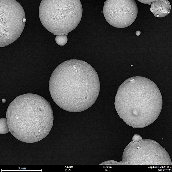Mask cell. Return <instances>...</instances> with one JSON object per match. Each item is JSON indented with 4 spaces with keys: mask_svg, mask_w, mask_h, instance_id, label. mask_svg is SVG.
Instances as JSON below:
<instances>
[{
    "mask_svg": "<svg viewBox=\"0 0 172 172\" xmlns=\"http://www.w3.org/2000/svg\"><path fill=\"white\" fill-rule=\"evenodd\" d=\"M50 95L55 103L67 111L78 112L95 102L100 89L97 74L87 62L71 59L59 65L51 76Z\"/></svg>",
    "mask_w": 172,
    "mask_h": 172,
    "instance_id": "cell-1",
    "label": "cell"
},
{
    "mask_svg": "<svg viewBox=\"0 0 172 172\" xmlns=\"http://www.w3.org/2000/svg\"><path fill=\"white\" fill-rule=\"evenodd\" d=\"M53 118L50 103L32 93L17 97L6 112L10 132L17 139L28 143L36 142L46 137L52 127Z\"/></svg>",
    "mask_w": 172,
    "mask_h": 172,
    "instance_id": "cell-2",
    "label": "cell"
},
{
    "mask_svg": "<svg viewBox=\"0 0 172 172\" xmlns=\"http://www.w3.org/2000/svg\"><path fill=\"white\" fill-rule=\"evenodd\" d=\"M120 117H156L160 114L162 99L157 85L142 77H130L120 86L115 98Z\"/></svg>",
    "mask_w": 172,
    "mask_h": 172,
    "instance_id": "cell-3",
    "label": "cell"
},
{
    "mask_svg": "<svg viewBox=\"0 0 172 172\" xmlns=\"http://www.w3.org/2000/svg\"><path fill=\"white\" fill-rule=\"evenodd\" d=\"M83 9L79 0H43L39 14L44 27L54 35L66 34L80 23Z\"/></svg>",
    "mask_w": 172,
    "mask_h": 172,
    "instance_id": "cell-4",
    "label": "cell"
},
{
    "mask_svg": "<svg viewBox=\"0 0 172 172\" xmlns=\"http://www.w3.org/2000/svg\"><path fill=\"white\" fill-rule=\"evenodd\" d=\"M24 10L15 0H0V47L12 43L20 37L25 27Z\"/></svg>",
    "mask_w": 172,
    "mask_h": 172,
    "instance_id": "cell-5",
    "label": "cell"
},
{
    "mask_svg": "<svg viewBox=\"0 0 172 172\" xmlns=\"http://www.w3.org/2000/svg\"><path fill=\"white\" fill-rule=\"evenodd\" d=\"M103 12L110 25L123 28L134 22L137 15L138 7L134 0H107L104 3Z\"/></svg>",
    "mask_w": 172,
    "mask_h": 172,
    "instance_id": "cell-6",
    "label": "cell"
},
{
    "mask_svg": "<svg viewBox=\"0 0 172 172\" xmlns=\"http://www.w3.org/2000/svg\"><path fill=\"white\" fill-rule=\"evenodd\" d=\"M171 8L168 0H156L151 3L150 10L155 17H162L169 13Z\"/></svg>",
    "mask_w": 172,
    "mask_h": 172,
    "instance_id": "cell-7",
    "label": "cell"
},
{
    "mask_svg": "<svg viewBox=\"0 0 172 172\" xmlns=\"http://www.w3.org/2000/svg\"><path fill=\"white\" fill-rule=\"evenodd\" d=\"M9 131L7 123V119L4 118L0 119V134H5Z\"/></svg>",
    "mask_w": 172,
    "mask_h": 172,
    "instance_id": "cell-8",
    "label": "cell"
},
{
    "mask_svg": "<svg viewBox=\"0 0 172 172\" xmlns=\"http://www.w3.org/2000/svg\"><path fill=\"white\" fill-rule=\"evenodd\" d=\"M68 41V38L66 34L56 35L55 41L59 45L63 46L65 45Z\"/></svg>",
    "mask_w": 172,
    "mask_h": 172,
    "instance_id": "cell-9",
    "label": "cell"
},
{
    "mask_svg": "<svg viewBox=\"0 0 172 172\" xmlns=\"http://www.w3.org/2000/svg\"><path fill=\"white\" fill-rule=\"evenodd\" d=\"M138 1H139L144 3V4H149L151 2H153L154 1H154L155 0H138Z\"/></svg>",
    "mask_w": 172,
    "mask_h": 172,
    "instance_id": "cell-10",
    "label": "cell"
},
{
    "mask_svg": "<svg viewBox=\"0 0 172 172\" xmlns=\"http://www.w3.org/2000/svg\"><path fill=\"white\" fill-rule=\"evenodd\" d=\"M135 34L136 36H138L140 34L141 32L139 30H138L136 31Z\"/></svg>",
    "mask_w": 172,
    "mask_h": 172,
    "instance_id": "cell-11",
    "label": "cell"
},
{
    "mask_svg": "<svg viewBox=\"0 0 172 172\" xmlns=\"http://www.w3.org/2000/svg\"><path fill=\"white\" fill-rule=\"evenodd\" d=\"M22 21L23 22L25 23L26 21V18H24L23 19Z\"/></svg>",
    "mask_w": 172,
    "mask_h": 172,
    "instance_id": "cell-12",
    "label": "cell"
},
{
    "mask_svg": "<svg viewBox=\"0 0 172 172\" xmlns=\"http://www.w3.org/2000/svg\"><path fill=\"white\" fill-rule=\"evenodd\" d=\"M140 148V146L137 147V148Z\"/></svg>",
    "mask_w": 172,
    "mask_h": 172,
    "instance_id": "cell-13",
    "label": "cell"
}]
</instances>
